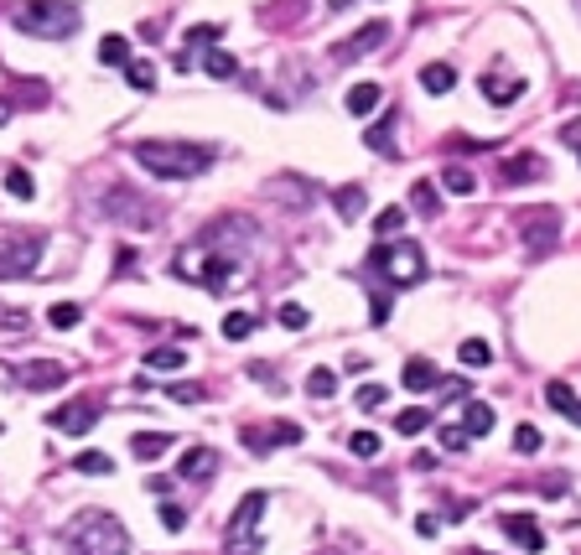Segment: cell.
Masks as SVG:
<instances>
[{"mask_svg": "<svg viewBox=\"0 0 581 555\" xmlns=\"http://www.w3.org/2000/svg\"><path fill=\"white\" fill-rule=\"evenodd\" d=\"M63 555H130V529L114 519L110 508H83L58 529Z\"/></svg>", "mask_w": 581, "mask_h": 555, "instance_id": "1", "label": "cell"}, {"mask_svg": "<svg viewBox=\"0 0 581 555\" xmlns=\"http://www.w3.org/2000/svg\"><path fill=\"white\" fill-rule=\"evenodd\" d=\"M130 156L141 161L145 172L156 182H193L213 166V145H197V141H135Z\"/></svg>", "mask_w": 581, "mask_h": 555, "instance_id": "2", "label": "cell"}, {"mask_svg": "<svg viewBox=\"0 0 581 555\" xmlns=\"http://www.w3.org/2000/svg\"><path fill=\"white\" fill-rule=\"evenodd\" d=\"M172 270H177L182 281H193V286H208V291H224L234 275H239V250H224L218 244V234H203L197 244H187V250H177V260H172Z\"/></svg>", "mask_w": 581, "mask_h": 555, "instance_id": "3", "label": "cell"}, {"mask_svg": "<svg viewBox=\"0 0 581 555\" xmlns=\"http://www.w3.org/2000/svg\"><path fill=\"white\" fill-rule=\"evenodd\" d=\"M11 27L26 37H42V42H63L83 27V11L68 5V0H16L11 5Z\"/></svg>", "mask_w": 581, "mask_h": 555, "instance_id": "4", "label": "cell"}, {"mask_svg": "<svg viewBox=\"0 0 581 555\" xmlns=\"http://www.w3.org/2000/svg\"><path fill=\"white\" fill-rule=\"evenodd\" d=\"M369 265H374V275L395 291L426 281V250H420L416 239H385V244H374Z\"/></svg>", "mask_w": 581, "mask_h": 555, "instance_id": "5", "label": "cell"}, {"mask_svg": "<svg viewBox=\"0 0 581 555\" xmlns=\"http://www.w3.org/2000/svg\"><path fill=\"white\" fill-rule=\"evenodd\" d=\"M265 508H270V493H244L239 508H234V519H228L224 529V545L228 555H259L265 545H259V519H265Z\"/></svg>", "mask_w": 581, "mask_h": 555, "instance_id": "6", "label": "cell"}, {"mask_svg": "<svg viewBox=\"0 0 581 555\" xmlns=\"http://www.w3.org/2000/svg\"><path fill=\"white\" fill-rule=\"evenodd\" d=\"M42 250H48V239L32 234V229H11V234H0V281H21V275H32L42 265Z\"/></svg>", "mask_w": 581, "mask_h": 555, "instance_id": "7", "label": "cell"}, {"mask_svg": "<svg viewBox=\"0 0 581 555\" xmlns=\"http://www.w3.org/2000/svg\"><path fill=\"white\" fill-rule=\"evenodd\" d=\"M519 223H524V250H530V260L555 250V239H561V213H555V208H534V213H524Z\"/></svg>", "mask_w": 581, "mask_h": 555, "instance_id": "8", "label": "cell"}, {"mask_svg": "<svg viewBox=\"0 0 581 555\" xmlns=\"http://www.w3.org/2000/svg\"><path fill=\"white\" fill-rule=\"evenodd\" d=\"M239 442L255 452V457H265V452H275V446H296L301 442V426L296 421H270V426H244Z\"/></svg>", "mask_w": 581, "mask_h": 555, "instance_id": "9", "label": "cell"}, {"mask_svg": "<svg viewBox=\"0 0 581 555\" xmlns=\"http://www.w3.org/2000/svg\"><path fill=\"white\" fill-rule=\"evenodd\" d=\"M94 421H99V400H63V405L48 415V426L52 431H68V436L94 431Z\"/></svg>", "mask_w": 581, "mask_h": 555, "instance_id": "10", "label": "cell"}, {"mask_svg": "<svg viewBox=\"0 0 581 555\" xmlns=\"http://www.w3.org/2000/svg\"><path fill=\"white\" fill-rule=\"evenodd\" d=\"M385 42H389V27H385V21H369V27H358L348 42L333 48V63H358V58H369V52L385 48Z\"/></svg>", "mask_w": 581, "mask_h": 555, "instance_id": "11", "label": "cell"}, {"mask_svg": "<svg viewBox=\"0 0 581 555\" xmlns=\"http://www.w3.org/2000/svg\"><path fill=\"white\" fill-rule=\"evenodd\" d=\"M545 176V161L534 151H519V156L499 161V187H524V182H540Z\"/></svg>", "mask_w": 581, "mask_h": 555, "instance_id": "12", "label": "cell"}, {"mask_svg": "<svg viewBox=\"0 0 581 555\" xmlns=\"http://www.w3.org/2000/svg\"><path fill=\"white\" fill-rule=\"evenodd\" d=\"M499 529H503L509 539H514V545H524L530 555L545 550V529H540V524H534L530 514H499Z\"/></svg>", "mask_w": 581, "mask_h": 555, "instance_id": "13", "label": "cell"}, {"mask_svg": "<svg viewBox=\"0 0 581 555\" xmlns=\"http://www.w3.org/2000/svg\"><path fill=\"white\" fill-rule=\"evenodd\" d=\"M63 379H68V368L52 364V358H32V364L16 368V384H21V390H58Z\"/></svg>", "mask_w": 581, "mask_h": 555, "instance_id": "14", "label": "cell"}, {"mask_svg": "<svg viewBox=\"0 0 581 555\" xmlns=\"http://www.w3.org/2000/svg\"><path fill=\"white\" fill-rule=\"evenodd\" d=\"M213 473H218V452H213V446H193V452H182L177 477H187V483H208Z\"/></svg>", "mask_w": 581, "mask_h": 555, "instance_id": "15", "label": "cell"}, {"mask_svg": "<svg viewBox=\"0 0 581 555\" xmlns=\"http://www.w3.org/2000/svg\"><path fill=\"white\" fill-rule=\"evenodd\" d=\"M385 110V89L379 83H354L348 89V114H358V120H369V114Z\"/></svg>", "mask_w": 581, "mask_h": 555, "instance_id": "16", "label": "cell"}, {"mask_svg": "<svg viewBox=\"0 0 581 555\" xmlns=\"http://www.w3.org/2000/svg\"><path fill=\"white\" fill-rule=\"evenodd\" d=\"M400 379H405V390H410V395H426V390H436V384H441V374H436L431 358H410Z\"/></svg>", "mask_w": 581, "mask_h": 555, "instance_id": "17", "label": "cell"}, {"mask_svg": "<svg viewBox=\"0 0 581 555\" xmlns=\"http://www.w3.org/2000/svg\"><path fill=\"white\" fill-rule=\"evenodd\" d=\"M420 89H426V94H452L457 89V68L452 63H426L420 68Z\"/></svg>", "mask_w": 581, "mask_h": 555, "instance_id": "18", "label": "cell"}, {"mask_svg": "<svg viewBox=\"0 0 581 555\" xmlns=\"http://www.w3.org/2000/svg\"><path fill=\"white\" fill-rule=\"evenodd\" d=\"M524 89H530L524 79H499V73H483V99H493V104H514Z\"/></svg>", "mask_w": 581, "mask_h": 555, "instance_id": "19", "label": "cell"}, {"mask_svg": "<svg viewBox=\"0 0 581 555\" xmlns=\"http://www.w3.org/2000/svg\"><path fill=\"white\" fill-rule=\"evenodd\" d=\"M462 431H468V436H488V431H493V405H488V400H468V405H462Z\"/></svg>", "mask_w": 581, "mask_h": 555, "instance_id": "20", "label": "cell"}, {"mask_svg": "<svg viewBox=\"0 0 581 555\" xmlns=\"http://www.w3.org/2000/svg\"><path fill=\"white\" fill-rule=\"evenodd\" d=\"M545 400H550V411H561L565 421H576V426H581V400L571 395V384H565V379L545 384Z\"/></svg>", "mask_w": 581, "mask_h": 555, "instance_id": "21", "label": "cell"}, {"mask_svg": "<svg viewBox=\"0 0 581 555\" xmlns=\"http://www.w3.org/2000/svg\"><path fill=\"white\" fill-rule=\"evenodd\" d=\"M166 446H172V431H141V436L130 442V452H135L141 462H151V457H162Z\"/></svg>", "mask_w": 581, "mask_h": 555, "instance_id": "22", "label": "cell"}, {"mask_svg": "<svg viewBox=\"0 0 581 555\" xmlns=\"http://www.w3.org/2000/svg\"><path fill=\"white\" fill-rule=\"evenodd\" d=\"M99 63H104V68H125L130 63V42L120 32H110L104 42H99Z\"/></svg>", "mask_w": 581, "mask_h": 555, "instance_id": "23", "label": "cell"}, {"mask_svg": "<svg viewBox=\"0 0 581 555\" xmlns=\"http://www.w3.org/2000/svg\"><path fill=\"white\" fill-rule=\"evenodd\" d=\"M203 68H208V79H234V73H239V58H234V52H224V48H208Z\"/></svg>", "mask_w": 581, "mask_h": 555, "instance_id": "24", "label": "cell"}, {"mask_svg": "<svg viewBox=\"0 0 581 555\" xmlns=\"http://www.w3.org/2000/svg\"><path fill=\"white\" fill-rule=\"evenodd\" d=\"M5 192H11L16 203H32V197H37V182H32V172H26V166H11V172H5Z\"/></svg>", "mask_w": 581, "mask_h": 555, "instance_id": "25", "label": "cell"}, {"mask_svg": "<svg viewBox=\"0 0 581 555\" xmlns=\"http://www.w3.org/2000/svg\"><path fill=\"white\" fill-rule=\"evenodd\" d=\"M125 83H130V89H141V94H151V89H156V68L145 63V58H130V63H125Z\"/></svg>", "mask_w": 581, "mask_h": 555, "instance_id": "26", "label": "cell"}, {"mask_svg": "<svg viewBox=\"0 0 581 555\" xmlns=\"http://www.w3.org/2000/svg\"><path fill=\"white\" fill-rule=\"evenodd\" d=\"M441 187L457 192V197H472V192H478V176H472L468 166H447V172H441Z\"/></svg>", "mask_w": 581, "mask_h": 555, "instance_id": "27", "label": "cell"}, {"mask_svg": "<svg viewBox=\"0 0 581 555\" xmlns=\"http://www.w3.org/2000/svg\"><path fill=\"white\" fill-rule=\"evenodd\" d=\"M400 229H405V208H379V213H374V234H379V244L395 239Z\"/></svg>", "mask_w": 581, "mask_h": 555, "instance_id": "28", "label": "cell"}, {"mask_svg": "<svg viewBox=\"0 0 581 555\" xmlns=\"http://www.w3.org/2000/svg\"><path fill=\"white\" fill-rule=\"evenodd\" d=\"M275 322L286 327V333H307V322H312V312L301 302H280V312H275Z\"/></svg>", "mask_w": 581, "mask_h": 555, "instance_id": "29", "label": "cell"}, {"mask_svg": "<svg viewBox=\"0 0 581 555\" xmlns=\"http://www.w3.org/2000/svg\"><path fill=\"white\" fill-rule=\"evenodd\" d=\"M457 358H462L468 368H488V364H493V348H488L483 337H468V343L457 348Z\"/></svg>", "mask_w": 581, "mask_h": 555, "instance_id": "30", "label": "cell"}, {"mask_svg": "<svg viewBox=\"0 0 581 555\" xmlns=\"http://www.w3.org/2000/svg\"><path fill=\"white\" fill-rule=\"evenodd\" d=\"M182 364H187V353L182 348H151L145 353V368H162V374H177Z\"/></svg>", "mask_w": 581, "mask_h": 555, "instance_id": "31", "label": "cell"}, {"mask_svg": "<svg viewBox=\"0 0 581 555\" xmlns=\"http://www.w3.org/2000/svg\"><path fill=\"white\" fill-rule=\"evenodd\" d=\"M426 426H431V411H426V405H410V411L395 415V431H405V436H420Z\"/></svg>", "mask_w": 581, "mask_h": 555, "instance_id": "32", "label": "cell"}, {"mask_svg": "<svg viewBox=\"0 0 581 555\" xmlns=\"http://www.w3.org/2000/svg\"><path fill=\"white\" fill-rule=\"evenodd\" d=\"M540 446H545V431H540V426H530V421L514 426V452H519V457H534Z\"/></svg>", "mask_w": 581, "mask_h": 555, "instance_id": "33", "label": "cell"}, {"mask_svg": "<svg viewBox=\"0 0 581 555\" xmlns=\"http://www.w3.org/2000/svg\"><path fill=\"white\" fill-rule=\"evenodd\" d=\"M73 473H83V477H110V473H114V462L104 457V452H79Z\"/></svg>", "mask_w": 581, "mask_h": 555, "instance_id": "34", "label": "cell"}, {"mask_svg": "<svg viewBox=\"0 0 581 555\" xmlns=\"http://www.w3.org/2000/svg\"><path fill=\"white\" fill-rule=\"evenodd\" d=\"M389 130H395V114H385V120H379V125L364 135V141H369V151H379V156H395V141H389Z\"/></svg>", "mask_w": 581, "mask_h": 555, "instance_id": "35", "label": "cell"}, {"mask_svg": "<svg viewBox=\"0 0 581 555\" xmlns=\"http://www.w3.org/2000/svg\"><path fill=\"white\" fill-rule=\"evenodd\" d=\"M48 322L58 327V333H68V327H79V322H83V306H79V302H58V306L48 312Z\"/></svg>", "mask_w": 581, "mask_h": 555, "instance_id": "36", "label": "cell"}, {"mask_svg": "<svg viewBox=\"0 0 581 555\" xmlns=\"http://www.w3.org/2000/svg\"><path fill=\"white\" fill-rule=\"evenodd\" d=\"M333 390H338V374H333V368H312L307 374V395L312 400H327Z\"/></svg>", "mask_w": 581, "mask_h": 555, "instance_id": "37", "label": "cell"}, {"mask_svg": "<svg viewBox=\"0 0 581 555\" xmlns=\"http://www.w3.org/2000/svg\"><path fill=\"white\" fill-rule=\"evenodd\" d=\"M249 333H255V317H249V312H228V317H224V337H228V343H244Z\"/></svg>", "mask_w": 581, "mask_h": 555, "instance_id": "38", "label": "cell"}, {"mask_svg": "<svg viewBox=\"0 0 581 555\" xmlns=\"http://www.w3.org/2000/svg\"><path fill=\"white\" fill-rule=\"evenodd\" d=\"M379 431H354V436H348V452H354V457H379Z\"/></svg>", "mask_w": 581, "mask_h": 555, "instance_id": "39", "label": "cell"}, {"mask_svg": "<svg viewBox=\"0 0 581 555\" xmlns=\"http://www.w3.org/2000/svg\"><path fill=\"white\" fill-rule=\"evenodd\" d=\"M224 37V27L218 21H203V27H187V48H213Z\"/></svg>", "mask_w": 581, "mask_h": 555, "instance_id": "40", "label": "cell"}, {"mask_svg": "<svg viewBox=\"0 0 581 555\" xmlns=\"http://www.w3.org/2000/svg\"><path fill=\"white\" fill-rule=\"evenodd\" d=\"M156 519H162V529H166V535H182V529H187V508H177V504H162V508H156Z\"/></svg>", "mask_w": 581, "mask_h": 555, "instance_id": "41", "label": "cell"}, {"mask_svg": "<svg viewBox=\"0 0 581 555\" xmlns=\"http://www.w3.org/2000/svg\"><path fill=\"white\" fill-rule=\"evenodd\" d=\"M338 213L343 219H358V213H364V187H343L338 192Z\"/></svg>", "mask_w": 581, "mask_h": 555, "instance_id": "42", "label": "cell"}, {"mask_svg": "<svg viewBox=\"0 0 581 555\" xmlns=\"http://www.w3.org/2000/svg\"><path fill=\"white\" fill-rule=\"evenodd\" d=\"M385 400H389L385 384H364V390H358V411H379Z\"/></svg>", "mask_w": 581, "mask_h": 555, "instance_id": "43", "label": "cell"}, {"mask_svg": "<svg viewBox=\"0 0 581 555\" xmlns=\"http://www.w3.org/2000/svg\"><path fill=\"white\" fill-rule=\"evenodd\" d=\"M410 203H416L420 213L431 219V213H436V187H431V182H416V192H410Z\"/></svg>", "mask_w": 581, "mask_h": 555, "instance_id": "44", "label": "cell"}, {"mask_svg": "<svg viewBox=\"0 0 581 555\" xmlns=\"http://www.w3.org/2000/svg\"><path fill=\"white\" fill-rule=\"evenodd\" d=\"M468 442L472 436L462 426H441V446H447V452H468Z\"/></svg>", "mask_w": 581, "mask_h": 555, "instance_id": "45", "label": "cell"}, {"mask_svg": "<svg viewBox=\"0 0 581 555\" xmlns=\"http://www.w3.org/2000/svg\"><path fill=\"white\" fill-rule=\"evenodd\" d=\"M166 395L182 400V405H197V400H203V390H197V384H166Z\"/></svg>", "mask_w": 581, "mask_h": 555, "instance_id": "46", "label": "cell"}, {"mask_svg": "<svg viewBox=\"0 0 581 555\" xmlns=\"http://www.w3.org/2000/svg\"><path fill=\"white\" fill-rule=\"evenodd\" d=\"M436 529H441V519H431V514H420V519H416V535H426V539H431Z\"/></svg>", "mask_w": 581, "mask_h": 555, "instance_id": "47", "label": "cell"}, {"mask_svg": "<svg viewBox=\"0 0 581 555\" xmlns=\"http://www.w3.org/2000/svg\"><path fill=\"white\" fill-rule=\"evenodd\" d=\"M0 327H26V312H0Z\"/></svg>", "mask_w": 581, "mask_h": 555, "instance_id": "48", "label": "cell"}, {"mask_svg": "<svg viewBox=\"0 0 581 555\" xmlns=\"http://www.w3.org/2000/svg\"><path fill=\"white\" fill-rule=\"evenodd\" d=\"M5 120H11V104H5V99H0V125H5Z\"/></svg>", "mask_w": 581, "mask_h": 555, "instance_id": "49", "label": "cell"}, {"mask_svg": "<svg viewBox=\"0 0 581 555\" xmlns=\"http://www.w3.org/2000/svg\"><path fill=\"white\" fill-rule=\"evenodd\" d=\"M576 156H581V145H576Z\"/></svg>", "mask_w": 581, "mask_h": 555, "instance_id": "50", "label": "cell"}]
</instances>
